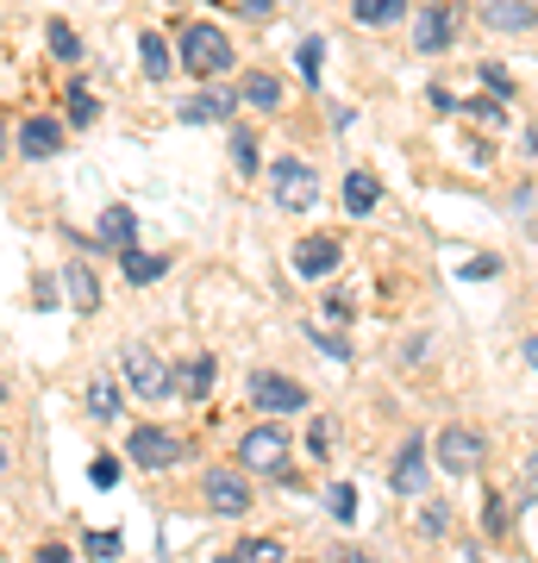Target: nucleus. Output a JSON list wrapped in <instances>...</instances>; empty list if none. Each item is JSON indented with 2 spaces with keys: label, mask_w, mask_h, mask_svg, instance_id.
Segmentation results:
<instances>
[{
  "label": "nucleus",
  "mask_w": 538,
  "mask_h": 563,
  "mask_svg": "<svg viewBox=\"0 0 538 563\" xmlns=\"http://www.w3.org/2000/svg\"><path fill=\"white\" fill-rule=\"evenodd\" d=\"M470 120H482V125H501V101H470Z\"/></svg>",
  "instance_id": "36"
},
{
  "label": "nucleus",
  "mask_w": 538,
  "mask_h": 563,
  "mask_svg": "<svg viewBox=\"0 0 538 563\" xmlns=\"http://www.w3.org/2000/svg\"><path fill=\"white\" fill-rule=\"evenodd\" d=\"M0 395H7V388H0Z\"/></svg>",
  "instance_id": "46"
},
{
  "label": "nucleus",
  "mask_w": 538,
  "mask_h": 563,
  "mask_svg": "<svg viewBox=\"0 0 538 563\" xmlns=\"http://www.w3.org/2000/svg\"><path fill=\"white\" fill-rule=\"evenodd\" d=\"M125 457L139 463V470H169V463H182V439L169 432V426H132L125 432Z\"/></svg>",
  "instance_id": "3"
},
{
  "label": "nucleus",
  "mask_w": 538,
  "mask_h": 563,
  "mask_svg": "<svg viewBox=\"0 0 538 563\" xmlns=\"http://www.w3.org/2000/svg\"><path fill=\"white\" fill-rule=\"evenodd\" d=\"M0 463H7V451H0Z\"/></svg>",
  "instance_id": "45"
},
{
  "label": "nucleus",
  "mask_w": 538,
  "mask_h": 563,
  "mask_svg": "<svg viewBox=\"0 0 538 563\" xmlns=\"http://www.w3.org/2000/svg\"><path fill=\"white\" fill-rule=\"evenodd\" d=\"M120 369H125V388H132L139 401H163V395H169L163 357L151 351V344H125V351H120Z\"/></svg>",
  "instance_id": "4"
},
{
  "label": "nucleus",
  "mask_w": 538,
  "mask_h": 563,
  "mask_svg": "<svg viewBox=\"0 0 538 563\" xmlns=\"http://www.w3.org/2000/svg\"><path fill=\"white\" fill-rule=\"evenodd\" d=\"M482 81H488V95H495V101H514V76H507L501 63H482Z\"/></svg>",
  "instance_id": "30"
},
{
  "label": "nucleus",
  "mask_w": 538,
  "mask_h": 563,
  "mask_svg": "<svg viewBox=\"0 0 538 563\" xmlns=\"http://www.w3.org/2000/svg\"><path fill=\"white\" fill-rule=\"evenodd\" d=\"M88 476H95V488H113L120 483V457H95L88 463Z\"/></svg>",
  "instance_id": "33"
},
{
  "label": "nucleus",
  "mask_w": 538,
  "mask_h": 563,
  "mask_svg": "<svg viewBox=\"0 0 538 563\" xmlns=\"http://www.w3.org/2000/svg\"><path fill=\"white\" fill-rule=\"evenodd\" d=\"M213 563H244V558H239V551H232V558H213Z\"/></svg>",
  "instance_id": "43"
},
{
  "label": "nucleus",
  "mask_w": 538,
  "mask_h": 563,
  "mask_svg": "<svg viewBox=\"0 0 538 563\" xmlns=\"http://www.w3.org/2000/svg\"><path fill=\"white\" fill-rule=\"evenodd\" d=\"M339 563H370V558H358V551H344V558Z\"/></svg>",
  "instance_id": "42"
},
{
  "label": "nucleus",
  "mask_w": 538,
  "mask_h": 563,
  "mask_svg": "<svg viewBox=\"0 0 538 563\" xmlns=\"http://www.w3.org/2000/svg\"><path fill=\"white\" fill-rule=\"evenodd\" d=\"M339 239H300L295 244V276H307V282H326L332 269H339Z\"/></svg>",
  "instance_id": "11"
},
{
  "label": "nucleus",
  "mask_w": 538,
  "mask_h": 563,
  "mask_svg": "<svg viewBox=\"0 0 538 563\" xmlns=\"http://www.w3.org/2000/svg\"><path fill=\"white\" fill-rule=\"evenodd\" d=\"M239 101L257 107V113H276V107H282V81L270 76V69H251V76H244V88H239Z\"/></svg>",
  "instance_id": "17"
},
{
  "label": "nucleus",
  "mask_w": 538,
  "mask_h": 563,
  "mask_svg": "<svg viewBox=\"0 0 538 563\" xmlns=\"http://www.w3.org/2000/svg\"><path fill=\"white\" fill-rule=\"evenodd\" d=\"M57 151H63V120L32 113V120L20 125V157H57Z\"/></svg>",
  "instance_id": "13"
},
{
  "label": "nucleus",
  "mask_w": 538,
  "mask_h": 563,
  "mask_svg": "<svg viewBox=\"0 0 538 563\" xmlns=\"http://www.w3.org/2000/svg\"><path fill=\"white\" fill-rule=\"evenodd\" d=\"M270 195L282 213H314L319 207V169L300 157H276L270 163Z\"/></svg>",
  "instance_id": "2"
},
{
  "label": "nucleus",
  "mask_w": 538,
  "mask_h": 563,
  "mask_svg": "<svg viewBox=\"0 0 538 563\" xmlns=\"http://www.w3.org/2000/svg\"><path fill=\"white\" fill-rule=\"evenodd\" d=\"M176 388L188 395V401H207V388H213V357H188L182 376H176Z\"/></svg>",
  "instance_id": "21"
},
{
  "label": "nucleus",
  "mask_w": 538,
  "mask_h": 563,
  "mask_svg": "<svg viewBox=\"0 0 538 563\" xmlns=\"http://www.w3.org/2000/svg\"><path fill=\"white\" fill-rule=\"evenodd\" d=\"M426 539H444V532H451V507H439V501H426Z\"/></svg>",
  "instance_id": "32"
},
{
  "label": "nucleus",
  "mask_w": 538,
  "mask_h": 563,
  "mask_svg": "<svg viewBox=\"0 0 538 563\" xmlns=\"http://www.w3.org/2000/svg\"><path fill=\"white\" fill-rule=\"evenodd\" d=\"M482 451H488V444H482L476 426H444L439 432V470H451V476H470L482 463Z\"/></svg>",
  "instance_id": "6"
},
{
  "label": "nucleus",
  "mask_w": 538,
  "mask_h": 563,
  "mask_svg": "<svg viewBox=\"0 0 538 563\" xmlns=\"http://www.w3.org/2000/svg\"><path fill=\"white\" fill-rule=\"evenodd\" d=\"M482 20L495 25V32H532L538 7L532 0H482Z\"/></svg>",
  "instance_id": "14"
},
{
  "label": "nucleus",
  "mask_w": 538,
  "mask_h": 563,
  "mask_svg": "<svg viewBox=\"0 0 538 563\" xmlns=\"http://www.w3.org/2000/svg\"><path fill=\"white\" fill-rule=\"evenodd\" d=\"M44 44H51V57H57V63H81V38H76L63 20L44 25Z\"/></svg>",
  "instance_id": "24"
},
{
  "label": "nucleus",
  "mask_w": 538,
  "mask_h": 563,
  "mask_svg": "<svg viewBox=\"0 0 538 563\" xmlns=\"http://www.w3.org/2000/svg\"><path fill=\"white\" fill-rule=\"evenodd\" d=\"M100 120V101L88 95V81H76L69 88V125H95Z\"/></svg>",
  "instance_id": "25"
},
{
  "label": "nucleus",
  "mask_w": 538,
  "mask_h": 563,
  "mask_svg": "<svg viewBox=\"0 0 538 563\" xmlns=\"http://www.w3.org/2000/svg\"><path fill=\"white\" fill-rule=\"evenodd\" d=\"M232 163H239V176H257L263 163H257V139L251 132H232Z\"/></svg>",
  "instance_id": "27"
},
{
  "label": "nucleus",
  "mask_w": 538,
  "mask_h": 563,
  "mask_svg": "<svg viewBox=\"0 0 538 563\" xmlns=\"http://www.w3.org/2000/svg\"><path fill=\"white\" fill-rule=\"evenodd\" d=\"M351 13H358V25H395L407 20V0H358Z\"/></svg>",
  "instance_id": "23"
},
{
  "label": "nucleus",
  "mask_w": 538,
  "mask_h": 563,
  "mask_svg": "<svg viewBox=\"0 0 538 563\" xmlns=\"http://www.w3.org/2000/svg\"><path fill=\"white\" fill-rule=\"evenodd\" d=\"M326 514H332V520H358V488L332 483V488H326Z\"/></svg>",
  "instance_id": "26"
},
{
  "label": "nucleus",
  "mask_w": 538,
  "mask_h": 563,
  "mask_svg": "<svg viewBox=\"0 0 538 563\" xmlns=\"http://www.w3.org/2000/svg\"><path fill=\"white\" fill-rule=\"evenodd\" d=\"M139 63L151 81H169V44H163V32H144L139 38Z\"/></svg>",
  "instance_id": "22"
},
{
  "label": "nucleus",
  "mask_w": 538,
  "mask_h": 563,
  "mask_svg": "<svg viewBox=\"0 0 538 563\" xmlns=\"http://www.w3.org/2000/svg\"><path fill=\"white\" fill-rule=\"evenodd\" d=\"M88 420L95 426L120 420V383H113V376H95V383H88Z\"/></svg>",
  "instance_id": "19"
},
{
  "label": "nucleus",
  "mask_w": 538,
  "mask_h": 563,
  "mask_svg": "<svg viewBox=\"0 0 538 563\" xmlns=\"http://www.w3.org/2000/svg\"><path fill=\"white\" fill-rule=\"evenodd\" d=\"M319 63H326V38H300V76L319 81Z\"/></svg>",
  "instance_id": "29"
},
{
  "label": "nucleus",
  "mask_w": 538,
  "mask_h": 563,
  "mask_svg": "<svg viewBox=\"0 0 538 563\" xmlns=\"http://www.w3.org/2000/svg\"><path fill=\"white\" fill-rule=\"evenodd\" d=\"M88 558L113 563V558H120V532H88Z\"/></svg>",
  "instance_id": "31"
},
{
  "label": "nucleus",
  "mask_w": 538,
  "mask_h": 563,
  "mask_svg": "<svg viewBox=\"0 0 538 563\" xmlns=\"http://www.w3.org/2000/svg\"><path fill=\"white\" fill-rule=\"evenodd\" d=\"M307 339H314L319 351H326V357H339V363L351 357V344H344V339H332V332H319V325H307Z\"/></svg>",
  "instance_id": "34"
},
{
  "label": "nucleus",
  "mask_w": 538,
  "mask_h": 563,
  "mask_svg": "<svg viewBox=\"0 0 538 563\" xmlns=\"http://www.w3.org/2000/svg\"><path fill=\"white\" fill-rule=\"evenodd\" d=\"M488 532H507V501L501 495H488Z\"/></svg>",
  "instance_id": "37"
},
{
  "label": "nucleus",
  "mask_w": 538,
  "mask_h": 563,
  "mask_svg": "<svg viewBox=\"0 0 538 563\" xmlns=\"http://www.w3.org/2000/svg\"><path fill=\"white\" fill-rule=\"evenodd\" d=\"M239 463H244V470H282V463H288V432H282L276 420L257 426V432H244V439H239Z\"/></svg>",
  "instance_id": "7"
},
{
  "label": "nucleus",
  "mask_w": 538,
  "mask_h": 563,
  "mask_svg": "<svg viewBox=\"0 0 538 563\" xmlns=\"http://www.w3.org/2000/svg\"><path fill=\"white\" fill-rule=\"evenodd\" d=\"M276 7H282V0H244V13H251V20H270Z\"/></svg>",
  "instance_id": "39"
},
{
  "label": "nucleus",
  "mask_w": 538,
  "mask_h": 563,
  "mask_svg": "<svg viewBox=\"0 0 538 563\" xmlns=\"http://www.w3.org/2000/svg\"><path fill=\"white\" fill-rule=\"evenodd\" d=\"M426 476H432V470H426V444H419V439H407V444H400V457H395V470H388V488L414 501L419 488H426Z\"/></svg>",
  "instance_id": "10"
},
{
  "label": "nucleus",
  "mask_w": 538,
  "mask_h": 563,
  "mask_svg": "<svg viewBox=\"0 0 538 563\" xmlns=\"http://www.w3.org/2000/svg\"><path fill=\"white\" fill-rule=\"evenodd\" d=\"M232 107H239L232 88H200V95L182 101V120H188V125H220V120H232Z\"/></svg>",
  "instance_id": "12"
},
{
  "label": "nucleus",
  "mask_w": 538,
  "mask_h": 563,
  "mask_svg": "<svg viewBox=\"0 0 538 563\" xmlns=\"http://www.w3.org/2000/svg\"><path fill=\"white\" fill-rule=\"evenodd\" d=\"M63 288H69V307H76V313H95L100 307V282H95L88 263H69V269H63Z\"/></svg>",
  "instance_id": "16"
},
{
  "label": "nucleus",
  "mask_w": 538,
  "mask_h": 563,
  "mask_svg": "<svg viewBox=\"0 0 538 563\" xmlns=\"http://www.w3.org/2000/svg\"><path fill=\"white\" fill-rule=\"evenodd\" d=\"M32 563H69V544H39V551H32Z\"/></svg>",
  "instance_id": "38"
},
{
  "label": "nucleus",
  "mask_w": 538,
  "mask_h": 563,
  "mask_svg": "<svg viewBox=\"0 0 538 563\" xmlns=\"http://www.w3.org/2000/svg\"><path fill=\"white\" fill-rule=\"evenodd\" d=\"M526 363H532V369H538V332H532V339H526Z\"/></svg>",
  "instance_id": "41"
},
{
  "label": "nucleus",
  "mask_w": 538,
  "mask_h": 563,
  "mask_svg": "<svg viewBox=\"0 0 538 563\" xmlns=\"http://www.w3.org/2000/svg\"><path fill=\"white\" fill-rule=\"evenodd\" d=\"M307 444H314V457H326V444H332V432H326V426L314 420V432H307Z\"/></svg>",
  "instance_id": "40"
},
{
  "label": "nucleus",
  "mask_w": 538,
  "mask_h": 563,
  "mask_svg": "<svg viewBox=\"0 0 538 563\" xmlns=\"http://www.w3.org/2000/svg\"><path fill=\"white\" fill-rule=\"evenodd\" d=\"M120 269H125V282L132 288H151V282L169 269V257H144V251H120Z\"/></svg>",
  "instance_id": "20"
},
{
  "label": "nucleus",
  "mask_w": 538,
  "mask_h": 563,
  "mask_svg": "<svg viewBox=\"0 0 538 563\" xmlns=\"http://www.w3.org/2000/svg\"><path fill=\"white\" fill-rule=\"evenodd\" d=\"M251 401H257L263 413H300V407H307V388L276 376V369H251Z\"/></svg>",
  "instance_id": "5"
},
{
  "label": "nucleus",
  "mask_w": 538,
  "mask_h": 563,
  "mask_svg": "<svg viewBox=\"0 0 538 563\" xmlns=\"http://www.w3.org/2000/svg\"><path fill=\"white\" fill-rule=\"evenodd\" d=\"M463 276H470V282H495L501 276V257H470V263H463Z\"/></svg>",
  "instance_id": "35"
},
{
  "label": "nucleus",
  "mask_w": 538,
  "mask_h": 563,
  "mask_svg": "<svg viewBox=\"0 0 538 563\" xmlns=\"http://www.w3.org/2000/svg\"><path fill=\"white\" fill-rule=\"evenodd\" d=\"M176 44H182V69H188L195 81H213V76H226V69H232V38H226L220 25L188 20L176 32Z\"/></svg>",
  "instance_id": "1"
},
{
  "label": "nucleus",
  "mask_w": 538,
  "mask_h": 563,
  "mask_svg": "<svg viewBox=\"0 0 538 563\" xmlns=\"http://www.w3.org/2000/svg\"><path fill=\"white\" fill-rule=\"evenodd\" d=\"M0 157H7V125H0Z\"/></svg>",
  "instance_id": "44"
},
{
  "label": "nucleus",
  "mask_w": 538,
  "mask_h": 563,
  "mask_svg": "<svg viewBox=\"0 0 538 563\" xmlns=\"http://www.w3.org/2000/svg\"><path fill=\"white\" fill-rule=\"evenodd\" d=\"M451 38H458V13L451 7H419V20H414V51H451Z\"/></svg>",
  "instance_id": "8"
},
{
  "label": "nucleus",
  "mask_w": 538,
  "mask_h": 563,
  "mask_svg": "<svg viewBox=\"0 0 538 563\" xmlns=\"http://www.w3.org/2000/svg\"><path fill=\"white\" fill-rule=\"evenodd\" d=\"M239 558H244V563H288V551H282L276 539H251V544L239 551Z\"/></svg>",
  "instance_id": "28"
},
{
  "label": "nucleus",
  "mask_w": 538,
  "mask_h": 563,
  "mask_svg": "<svg viewBox=\"0 0 538 563\" xmlns=\"http://www.w3.org/2000/svg\"><path fill=\"white\" fill-rule=\"evenodd\" d=\"M132 239H139V213H132V207H107V213H100V244L132 251Z\"/></svg>",
  "instance_id": "18"
},
{
  "label": "nucleus",
  "mask_w": 538,
  "mask_h": 563,
  "mask_svg": "<svg viewBox=\"0 0 538 563\" xmlns=\"http://www.w3.org/2000/svg\"><path fill=\"white\" fill-rule=\"evenodd\" d=\"M376 201H382V181L370 176V169H351V176H344V213H351V220H370Z\"/></svg>",
  "instance_id": "15"
},
{
  "label": "nucleus",
  "mask_w": 538,
  "mask_h": 563,
  "mask_svg": "<svg viewBox=\"0 0 538 563\" xmlns=\"http://www.w3.org/2000/svg\"><path fill=\"white\" fill-rule=\"evenodd\" d=\"M207 501L220 507V514H232V520H239V514H251V483H244L239 470H207Z\"/></svg>",
  "instance_id": "9"
}]
</instances>
